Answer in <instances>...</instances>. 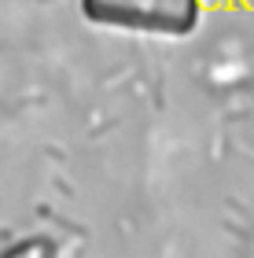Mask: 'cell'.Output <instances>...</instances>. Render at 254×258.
I'll return each instance as SVG.
<instances>
[{
    "label": "cell",
    "mask_w": 254,
    "mask_h": 258,
    "mask_svg": "<svg viewBox=\"0 0 254 258\" xmlns=\"http://www.w3.org/2000/svg\"><path fill=\"white\" fill-rule=\"evenodd\" d=\"M199 4L203 0H81V11L96 26L181 37L195 30Z\"/></svg>",
    "instance_id": "6da1fadb"
}]
</instances>
